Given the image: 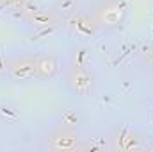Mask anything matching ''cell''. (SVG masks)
<instances>
[{
  "label": "cell",
  "mask_w": 153,
  "mask_h": 152,
  "mask_svg": "<svg viewBox=\"0 0 153 152\" xmlns=\"http://www.w3.org/2000/svg\"><path fill=\"white\" fill-rule=\"evenodd\" d=\"M61 74H62V84H64L66 91L71 93L73 97H78V99L89 97L96 88L94 72L89 66L85 50L80 47L71 50Z\"/></svg>",
  "instance_id": "1"
},
{
  "label": "cell",
  "mask_w": 153,
  "mask_h": 152,
  "mask_svg": "<svg viewBox=\"0 0 153 152\" xmlns=\"http://www.w3.org/2000/svg\"><path fill=\"white\" fill-rule=\"evenodd\" d=\"M85 9L100 32H117L130 18V4L126 0H93Z\"/></svg>",
  "instance_id": "2"
},
{
  "label": "cell",
  "mask_w": 153,
  "mask_h": 152,
  "mask_svg": "<svg viewBox=\"0 0 153 152\" xmlns=\"http://www.w3.org/2000/svg\"><path fill=\"white\" fill-rule=\"evenodd\" d=\"M0 79L22 86L39 82L38 68H36V52L0 56Z\"/></svg>",
  "instance_id": "3"
},
{
  "label": "cell",
  "mask_w": 153,
  "mask_h": 152,
  "mask_svg": "<svg viewBox=\"0 0 153 152\" xmlns=\"http://www.w3.org/2000/svg\"><path fill=\"white\" fill-rule=\"evenodd\" d=\"M80 143V136L76 132L75 125L70 123H59L55 129H52L48 132V136L45 138V147L48 150H57V152H64V150H75Z\"/></svg>",
  "instance_id": "4"
},
{
  "label": "cell",
  "mask_w": 153,
  "mask_h": 152,
  "mask_svg": "<svg viewBox=\"0 0 153 152\" xmlns=\"http://www.w3.org/2000/svg\"><path fill=\"white\" fill-rule=\"evenodd\" d=\"M22 20L25 22V25H29L34 31H48V29L61 23V14H59L57 9L32 7V9H27L23 13Z\"/></svg>",
  "instance_id": "5"
},
{
  "label": "cell",
  "mask_w": 153,
  "mask_h": 152,
  "mask_svg": "<svg viewBox=\"0 0 153 152\" xmlns=\"http://www.w3.org/2000/svg\"><path fill=\"white\" fill-rule=\"evenodd\" d=\"M36 68H38L39 82H50L61 75L62 61L59 54L46 50V52H36Z\"/></svg>",
  "instance_id": "6"
},
{
  "label": "cell",
  "mask_w": 153,
  "mask_h": 152,
  "mask_svg": "<svg viewBox=\"0 0 153 152\" xmlns=\"http://www.w3.org/2000/svg\"><path fill=\"white\" fill-rule=\"evenodd\" d=\"M66 25L70 27V31L80 36V38H91L94 34H100V31L96 29L93 18L89 16L87 9H75L68 18H66Z\"/></svg>",
  "instance_id": "7"
},
{
  "label": "cell",
  "mask_w": 153,
  "mask_h": 152,
  "mask_svg": "<svg viewBox=\"0 0 153 152\" xmlns=\"http://www.w3.org/2000/svg\"><path fill=\"white\" fill-rule=\"evenodd\" d=\"M143 57H144V63H146V65H150V66L153 68V45H152V47H148V48L144 50Z\"/></svg>",
  "instance_id": "8"
}]
</instances>
